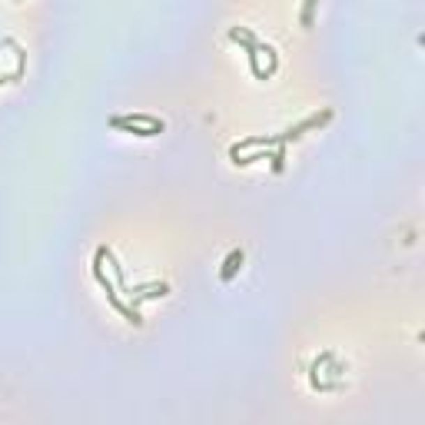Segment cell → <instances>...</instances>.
<instances>
[{
	"mask_svg": "<svg viewBox=\"0 0 425 425\" xmlns=\"http://www.w3.org/2000/svg\"><path fill=\"white\" fill-rule=\"evenodd\" d=\"M332 120V107H322L319 113H313V117H306L302 124L289 126V130H283V133H276V137H266V147H286V143H292V140H299L306 130H315V126H326Z\"/></svg>",
	"mask_w": 425,
	"mask_h": 425,
	"instance_id": "cell-1",
	"label": "cell"
},
{
	"mask_svg": "<svg viewBox=\"0 0 425 425\" xmlns=\"http://www.w3.org/2000/svg\"><path fill=\"white\" fill-rule=\"evenodd\" d=\"M230 40L243 43V50H246V57H249V67H253V73H256L260 80H266L269 73L260 67V40H256V33H253L249 27H230Z\"/></svg>",
	"mask_w": 425,
	"mask_h": 425,
	"instance_id": "cell-2",
	"label": "cell"
},
{
	"mask_svg": "<svg viewBox=\"0 0 425 425\" xmlns=\"http://www.w3.org/2000/svg\"><path fill=\"white\" fill-rule=\"evenodd\" d=\"M103 292H107V299H110V306H113V309H117L120 315H124L126 322H133V326H143V315L137 313V306H126V302L120 299V292L113 289V283H107V286H103Z\"/></svg>",
	"mask_w": 425,
	"mask_h": 425,
	"instance_id": "cell-3",
	"label": "cell"
},
{
	"mask_svg": "<svg viewBox=\"0 0 425 425\" xmlns=\"http://www.w3.org/2000/svg\"><path fill=\"white\" fill-rule=\"evenodd\" d=\"M110 126H117V130H130L133 137H156V133H163V130H166V126L133 124V120H126V117H110Z\"/></svg>",
	"mask_w": 425,
	"mask_h": 425,
	"instance_id": "cell-4",
	"label": "cell"
},
{
	"mask_svg": "<svg viewBox=\"0 0 425 425\" xmlns=\"http://www.w3.org/2000/svg\"><path fill=\"white\" fill-rule=\"evenodd\" d=\"M243 260H246V256H243V249H230V256L223 260V269H220V279H223V283H230V279L239 273Z\"/></svg>",
	"mask_w": 425,
	"mask_h": 425,
	"instance_id": "cell-5",
	"label": "cell"
},
{
	"mask_svg": "<svg viewBox=\"0 0 425 425\" xmlns=\"http://www.w3.org/2000/svg\"><path fill=\"white\" fill-rule=\"evenodd\" d=\"M315 3H319V0H302V14H299L302 27H313V10H315Z\"/></svg>",
	"mask_w": 425,
	"mask_h": 425,
	"instance_id": "cell-6",
	"label": "cell"
}]
</instances>
